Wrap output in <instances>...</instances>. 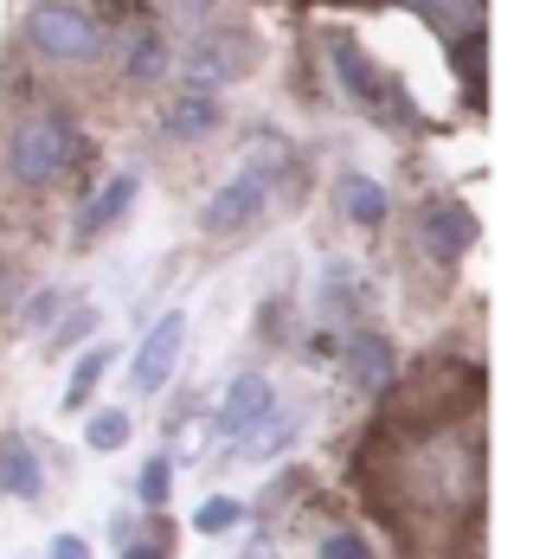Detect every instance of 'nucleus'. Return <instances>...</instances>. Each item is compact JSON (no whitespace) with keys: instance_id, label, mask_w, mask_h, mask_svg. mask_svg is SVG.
<instances>
[{"instance_id":"nucleus-5","label":"nucleus","mask_w":546,"mask_h":559,"mask_svg":"<svg viewBox=\"0 0 546 559\" xmlns=\"http://www.w3.org/2000/svg\"><path fill=\"white\" fill-rule=\"evenodd\" d=\"M180 347H187V316H180V309H167L162 322L142 335V347H135L129 386H135V392H162L167 380H174V367H180Z\"/></svg>"},{"instance_id":"nucleus-12","label":"nucleus","mask_w":546,"mask_h":559,"mask_svg":"<svg viewBox=\"0 0 546 559\" xmlns=\"http://www.w3.org/2000/svg\"><path fill=\"white\" fill-rule=\"evenodd\" d=\"M39 483H46V476H39L33 450H26V444L0 450V489H7V496H39Z\"/></svg>"},{"instance_id":"nucleus-21","label":"nucleus","mask_w":546,"mask_h":559,"mask_svg":"<svg viewBox=\"0 0 546 559\" xmlns=\"http://www.w3.org/2000/svg\"><path fill=\"white\" fill-rule=\"evenodd\" d=\"M91 329H97V309L84 302V309H78V316H71V322H64V329H58V335H52V347H64V341H84V335H91Z\"/></svg>"},{"instance_id":"nucleus-8","label":"nucleus","mask_w":546,"mask_h":559,"mask_svg":"<svg viewBox=\"0 0 546 559\" xmlns=\"http://www.w3.org/2000/svg\"><path fill=\"white\" fill-rule=\"evenodd\" d=\"M341 367H347V380L360 392H385L392 386V347L380 335H354L347 341V354H341Z\"/></svg>"},{"instance_id":"nucleus-22","label":"nucleus","mask_w":546,"mask_h":559,"mask_svg":"<svg viewBox=\"0 0 546 559\" xmlns=\"http://www.w3.org/2000/svg\"><path fill=\"white\" fill-rule=\"evenodd\" d=\"M46 559H91V547H84V534H52Z\"/></svg>"},{"instance_id":"nucleus-16","label":"nucleus","mask_w":546,"mask_h":559,"mask_svg":"<svg viewBox=\"0 0 546 559\" xmlns=\"http://www.w3.org/2000/svg\"><path fill=\"white\" fill-rule=\"evenodd\" d=\"M238 521H245V502H238V496H213V502L193 514L200 534H225V527H238Z\"/></svg>"},{"instance_id":"nucleus-2","label":"nucleus","mask_w":546,"mask_h":559,"mask_svg":"<svg viewBox=\"0 0 546 559\" xmlns=\"http://www.w3.org/2000/svg\"><path fill=\"white\" fill-rule=\"evenodd\" d=\"M26 39H33V52L52 58V64H91V58L104 52V26H97L84 7H64V0L33 7Z\"/></svg>"},{"instance_id":"nucleus-3","label":"nucleus","mask_w":546,"mask_h":559,"mask_svg":"<svg viewBox=\"0 0 546 559\" xmlns=\"http://www.w3.org/2000/svg\"><path fill=\"white\" fill-rule=\"evenodd\" d=\"M271 412H276V386L264 380V373H238L232 386H225V399H218V438L225 444H251L264 425H271Z\"/></svg>"},{"instance_id":"nucleus-6","label":"nucleus","mask_w":546,"mask_h":559,"mask_svg":"<svg viewBox=\"0 0 546 559\" xmlns=\"http://www.w3.org/2000/svg\"><path fill=\"white\" fill-rule=\"evenodd\" d=\"M418 231H425V245H431L437 258H456V251L476 245V213H470L463 200H431L425 219H418Z\"/></svg>"},{"instance_id":"nucleus-18","label":"nucleus","mask_w":546,"mask_h":559,"mask_svg":"<svg viewBox=\"0 0 546 559\" xmlns=\"http://www.w3.org/2000/svg\"><path fill=\"white\" fill-rule=\"evenodd\" d=\"M412 7H425L437 26H476V0H412Z\"/></svg>"},{"instance_id":"nucleus-20","label":"nucleus","mask_w":546,"mask_h":559,"mask_svg":"<svg viewBox=\"0 0 546 559\" xmlns=\"http://www.w3.org/2000/svg\"><path fill=\"white\" fill-rule=\"evenodd\" d=\"M322 559H373V547L360 534H328L322 540Z\"/></svg>"},{"instance_id":"nucleus-7","label":"nucleus","mask_w":546,"mask_h":559,"mask_svg":"<svg viewBox=\"0 0 546 559\" xmlns=\"http://www.w3.org/2000/svg\"><path fill=\"white\" fill-rule=\"evenodd\" d=\"M334 206L354 225H380L385 213H392V193H385L373 174H341V180H334Z\"/></svg>"},{"instance_id":"nucleus-11","label":"nucleus","mask_w":546,"mask_h":559,"mask_svg":"<svg viewBox=\"0 0 546 559\" xmlns=\"http://www.w3.org/2000/svg\"><path fill=\"white\" fill-rule=\"evenodd\" d=\"M213 122H218V97L193 84V91H187V97H180V104L167 110V135H206Z\"/></svg>"},{"instance_id":"nucleus-14","label":"nucleus","mask_w":546,"mask_h":559,"mask_svg":"<svg viewBox=\"0 0 546 559\" xmlns=\"http://www.w3.org/2000/svg\"><path fill=\"white\" fill-rule=\"evenodd\" d=\"M129 431H135V425H129V412H122V405H109V412H97V418L84 425V444H91V450H122V444H129Z\"/></svg>"},{"instance_id":"nucleus-9","label":"nucleus","mask_w":546,"mask_h":559,"mask_svg":"<svg viewBox=\"0 0 546 559\" xmlns=\"http://www.w3.org/2000/svg\"><path fill=\"white\" fill-rule=\"evenodd\" d=\"M328 58H334V71H341V84L354 91V104H380V78H373L367 52H360L347 33H334V39H328Z\"/></svg>"},{"instance_id":"nucleus-15","label":"nucleus","mask_w":546,"mask_h":559,"mask_svg":"<svg viewBox=\"0 0 546 559\" xmlns=\"http://www.w3.org/2000/svg\"><path fill=\"white\" fill-rule=\"evenodd\" d=\"M167 64V52H162V39L142 26V33H129V78H155Z\"/></svg>"},{"instance_id":"nucleus-10","label":"nucleus","mask_w":546,"mask_h":559,"mask_svg":"<svg viewBox=\"0 0 546 559\" xmlns=\"http://www.w3.org/2000/svg\"><path fill=\"white\" fill-rule=\"evenodd\" d=\"M135 193H142V180H135V174H116V180H109L104 193H97V200L84 206V219H78V231H84V238H97V231H109V225H116L122 213H129V206H135Z\"/></svg>"},{"instance_id":"nucleus-4","label":"nucleus","mask_w":546,"mask_h":559,"mask_svg":"<svg viewBox=\"0 0 546 559\" xmlns=\"http://www.w3.org/2000/svg\"><path fill=\"white\" fill-rule=\"evenodd\" d=\"M264 200H271V168H238L213 200L200 206V225H206L213 238L218 231H238V225H251L264 213Z\"/></svg>"},{"instance_id":"nucleus-19","label":"nucleus","mask_w":546,"mask_h":559,"mask_svg":"<svg viewBox=\"0 0 546 559\" xmlns=\"http://www.w3.org/2000/svg\"><path fill=\"white\" fill-rule=\"evenodd\" d=\"M167 483H174V463H167V456H155V463L142 469V502L162 508V502H167Z\"/></svg>"},{"instance_id":"nucleus-23","label":"nucleus","mask_w":546,"mask_h":559,"mask_svg":"<svg viewBox=\"0 0 546 559\" xmlns=\"http://www.w3.org/2000/svg\"><path fill=\"white\" fill-rule=\"evenodd\" d=\"M122 559H162V547H129Z\"/></svg>"},{"instance_id":"nucleus-1","label":"nucleus","mask_w":546,"mask_h":559,"mask_svg":"<svg viewBox=\"0 0 546 559\" xmlns=\"http://www.w3.org/2000/svg\"><path fill=\"white\" fill-rule=\"evenodd\" d=\"M71 162H78V129L58 110H33L7 142V168H13L20 187H52Z\"/></svg>"},{"instance_id":"nucleus-17","label":"nucleus","mask_w":546,"mask_h":559,"mask_svg":"<svg viewBox=\"0 0 546 559\" xmlns=\"http://www.w3.org/2000/svg\"><path fill=\"white\" fill-rule=\"evenodd\" d=\"M58 309H64V296H58V289H33V296H26V309H20V322H26V329H52Z\"/></svg>"},{"instance_id":"nucleus-13","label":"nucleus","mask_w":546,"mask_h":559,"mask_svg":"<svg viewBox=\"0 0 546 559\" xmlns=\"http://www.w3.org/2000/svg\"><path fill=\"white\" fill-rule=\"evenodd\" d=\"M109 354H116V347H91V354L71 367V380H64V405H71V412H84V399L97 392V380L109 373Z\"/></svg>"}]
</instances>
